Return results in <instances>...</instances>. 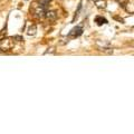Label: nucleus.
I'll return each mask as SVG.
<instances>
[{"instance_id": "f257e3e1", "label": "nucleus", "mask_w": 134, "mask_h": 134, "mask_svg": "<svg viewBox=\"0 0 134 134\" xmlns=\"http://www.w3.org/2000/svg\"><path fill=\"white\" fill-rule=\"evenodd\" d=\"M46 9H47V8L41 6L39 2H36V3H34L32 7L30 8V11L37 17V18H40V17H44V15L46 14Z\"/></svg>"}, {"instance_id": "f03ea898", "label": "nucleus", "mask_w": 134, "mask_h": 134, "mask_svg": "<svg viewBox=\"0 0 134 134\" xmlns=\"http://www.w3.org/2000/svg\"><path fill=\"white\" fill-rule=\"evenodd\" d=\"M82 34H83V28H82V26H77L76 28H74L73 30H72V32L69 34V36L73 37V38H76V37L81 36Z\"/></svg>"}, {"instance_id": "7ed1b4c3", "label": "nucleus", "mask_w": 134, "mask_h": 134, "mask_svg": "<svg viewBox=\"0 0 134 134\" xmlns=\"http://www.w3.org/2000/svg\"><path fill=\"white\" fill-rule=\"evenodd\" d=\"M11 45H12V40L11 39H3V41L0 43V48L3 49V50H8L11 48Z\"/></svg>"}, {"instance_id": "20e7f679", "label": "nucleus", "mask_w": 134, "mask_h": 134, "mask_svg": "<svg viewBox=\"0 0 134 134\" xmlns=\"http://www.w3.org/2000/svg\"><path fill=\"white\" fill-rule=\"evenodd\" d=\"M95 23L98 25V26H102V25H105V24H107V20L105 19V18H103V17H96L95 18Z\"/></svg>"}, {"instance_id": "39448f33", "label": "nucleus", "mask_w": 134, "mask_h": 134, "mask_svg": "<svg viewBox=\"0 0 134 134\" xmlns=\"http://www.w3.org/2000/svg\"><path fill=\"white\" fill-rule=\"evenodd\" d=\"M46 16H47L48 19H52V20H54V19L56 18V14H55L54 11H50V12L48 11V12H46Z\"/></svg>"}, {"instance_id": "423d86ee", "label": "nucleus", "mask_w": 134, "mask_h": 134, "mask_svg": "<svg viewBox=\"0 0 134 134\" xmlns=\"http://www.w3.org/2000/svg\"><path fill=\"white\" fill-rule=\"evenodd\" d=\"M96 5L98 8H105L106 7V2L105 1H96Z\"/></svg>"}]
</instances>
